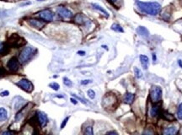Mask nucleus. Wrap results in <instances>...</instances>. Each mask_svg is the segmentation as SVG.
Wrapping results in <instances>:
<instances>
[{"label": "nucleus", "mask_w": 182, "mask_h": 135, "mask_svg": "<svg viewBox=\"0 0 182 135\" xmlns=\"http://www.w3.org/2000/svg\"><path fill=\"white\" fill-rule=\"evenodd\" d=\"M137 8L142 11L149 15H157L161 10V5L157 2H142L136 1Z\"/></svg>", "instance_id": "f257e3e1"}, {"label": "nucleus", "mask_w": 182, "mask_h": 135, "mask_svg": "<svg viewBox=\"0 0 182 135\" xmlns=\"http://www.w3.org/2000/svg\"><path fill=\"white\" fill-rule=\"evenodd\" d=\"M37 52V50L35 49L32 47H24L23 51L20 52V57H19V61L20 63H25L29 60H30V58L33 57V55L35 54V52Z\"/></svg>", "instance_id": "f03ea898"}, {"label": "nucleus", "mask_w": 182, "mask_h": 135, "mask_svg": "<svg viewBox=\"0 0 182 135\" xmlns=\"http://www.w3.org/2000/svg\"><path fill=\"white\" fill-rule=\"evenodd\" d=\"M149 95H150L151 101L154 102V103H156V102L159 101L162 98V90L158 86H154L150 90Z\"/></svg>", "instance_id": "7ed1b4c3"}, {"label": "nucleus", "mask_w": 182, "mask_h": 135, "mask_svg": "<svg viewBox=\"0 0 182 135\" xmlns=\"http://www.w3.org/2000/svg\"><path fill=\"white\" fill-rule=\"evenodd\" d=\"M38 16L44 21H52L54 19V13L50 9H45L38 13Z\"/></svg>", "instance_id": "20e7f679"}, {"label": "nucleus", "mask_w": 182, "mask_h": 135, "mask_svg": "<svg viewBox=\"0 0 182 135\" xmlns=\"http://www.w3.org/2000/svg\"><path fill=\"white\" fill-rule=\"evenodd\" d=\"M58 15L60 17H62V19H65V20L71 19L73 15L71 10H69L68 9H67V8H65L63 6L58 7Z\"/></svg>", "instance_id": "39448f33"}, {"label": "nucleus", "mask_w": 182, "mask_h": 135, "mask_svg": "<svg viewBox=\"0 0 182 135\" xmlns=\"http://www.w3.org/2000/svg\"><path fill=\"white\" fill-rule=\"evenodd\" d=\"M17 85L20 86V88H22L24 90L27 91V92H30L33 90V85L32 83L26 79H22L21 80H20L18 83H17Z\"/></svg>", "instance_id": "423d86ee"}, {"label": "nucleus", "mask_w": 182, "mask_h": 135, "mask_svg": "<svg viewBox=\"0 0 182 135\" xmlns=\"http://www.w3.org/2000/svg\"><path fill=\"white\" fill-rule=\"evenodd\" d=\"M9 43L13 47H20L24 44V41L17 35H13L9 39Z\"/></svg>", "instance_id": "0eeeda50"}, {"label": "nucleus", "mask_w": 182, "mask_h": 135, "mask_svg": "<svg viewBox=\"0 0 182 135\" xmlns=\"http://www.w3.org/2000/svg\"><path fill=\"white\" fill-rule=\"evenodd\" d=\"M7 67L12 72L17 71L19 69V60L16 58H12L8 62Z\"/></svg>", "instance_id": "6e6552de"}, {"label": "nucleus", "mask_w": 182, "mask_h": 135, "mask_svg": "<svg viewBox=\"0 0 182 135\" xmlns=\"http://www.w3.org/2000/svg\"><path fill=\"white\" fill-rule=\"evenodd\" d=\"M74 20H75V22L78 23V24H79V25H86L90 24L89 20L87 19L85 15H83L82 14H78L75 16V19H74Z\"/></svg>", "instance_id": "1a4fd4ad"}, {"label": "nucleus", "mask_w": 182, "mask_h": 135, "mask_svg": "<svg viewBox=\"0 0 182 135\" xmlns=\"http://www.w3.org/2000/svg\"><path fill=\"white\" fill-rule=\"evenodd\" d=\"M37 117H38L39 123L41 127H45L48 123L47 116L42 111H37Z\"/></svg>", "instance_id": "9d476101"}, {"label": "nucleus", "mask_w": 182, "mask_h": 135, "mask_svg": "<svg viewBox=\"0 0 182 135\" xmlns=\"http://www.w3.org/2000/svg\"><path fill=\"white\" fill-rule=\"evenodd\" d=\"M28 22L30 25H32L33 27H35L37 29H41L45 25V21H42V20H37V19H30V20H28Z\"/></svg>", "instance_id": "9b49d317"}, {"label": "nucleus", "mask_w": 182, "mask_h": 135, "mask_svg": "<svg viewBox=\"0 0 182 135\" xmlns=\"http://www.w3.org/2000/svg\"><path fill=\"white\" fill-rule=\"evenodd\" d=\"M116 101V99L114 96H105L104 100H103V105L106 107H110L112 106L115 102Z\"/></svg>", "instance_id": "f8f14e48"}, {"label": "nucleus", "mask_w": 182, "mask_h": 135, "mask_svg": "<svg viewBox=\"0 0 182 135\" xmlns=\"http://www.w3.org/2000/svg\"><path fill=\"white\" fill-rule=\"evenodd\" d=\"M177 131H178L177 128L172 126V127H168V128H164L163 131V134L165 135H173L177 133Z\"/></svg>", "instance_id": "ddd939ff"}, {"label": "nucleus", "mask_w": 182, "mask_h": 135, "mask_svg": "<svg viewBox=\"0 0 182 135\" xmlns=\"http://www.w3.org/2000/svg\"><path fill=\"white\" fill-rule=\"evenodd\" d=\"M137 32L140 36L144 37H147L149 35L148 30H147L146 27H144V26H139V27L137 29Z\"/></svg>", "instance_id": "4468645a"}, {"label": "nucleus", "mask_w": 182, "mask_h": 135, "mask_svg": "<svg viewBox=\"0 0 182 135\" xmlns=\"http://www.w3.org/2000/svg\"><path fill=\"white\" fill-rule=\"evenodd\" d=\"M140 61H141V63L143 65V68L144 69H147V68H148V62H149L148 58L146 55H141L140 56Z\"/></svg>", "instance_id": "2eb2a0df"}, {"label": "nucleus", "mask_w": 182, "mask_h": 135, "mask_svg": "<svg viewBox=\"0 0 182 135\" xmlns=\"http://www.w3.org/2000/svg\"><path fill=\"white\" fill-rule=\"evenodd\" d=\"M134 98H135V96H134L133 94H132V93H127V94L125 96V97H124V102L130 105V104H132V103L133 102Z\"/></svg>", "instance_id": "dca6fc26"}, {"label": "nucleus", "mask_w": 182, "mask_h": 135, "mask_svg": "<svg viewBox=\"0 0 182 135\" xmlns=\"http://www.w3.org/2000/svg\"><path fill=\"white\" fill-rule=\"evenodd\" d=\"M160 113V107L158 106H154L152 108H151V111H150V114H151V117H158Z\"/></svg>", "instance_id": "f3484780"}, {"label": "nucleus", "mask_w": 182, "mask_h": 135, "mask_svg": "<svg viewBox=\"0 0 182 135\" xmlns=\"http://www.w3.org/2000/svg\"><path fill=\"white\" fill-rule=\"evenodd\" d=\"M8 118V112L5 108L0 107V122H3Z\"/></svg>", "instance_id": "a211bd4d"}, {"label": "nucleus", "mask_w": 182, "mask_h": 135, "mask_svg": "<svg viewBox=\"0 0 182 135\" xmlns=\"http://www.w3.org/2000/svg\"><path fill=\"white\" fill-rule=\"evenodd\" d=\"M92 6H93V8L94 9H97V10H99V12H101L106 17H108L109 16V14H108V12L106 10V9H104L101 6H99V4H96V3H93L92 4Z\"/></svg>", "instance_id": "6ab92c4d"}, {"label": "nucleus", "mask_w": 182, "mask_h": 135, "mask_svg": "<svg viewBox=\"0 0 182 135\" xmlns=\"http://www.w3.org/2000/svg\"><path fill=\"white\" fill-rule=\"evenodd\" d=\"M8 52H9V47L6 44H4V43L0 42V54L1 55H4Z\"/></svg>", "instance_id": "aec40b11"}, {"label": "nucleus", "mask_w": 182, "mask_h": 135, "mask_svg": "<svg viewBox=\"0 0 182 135\" xmlns=\"http://www.w3.org/2000/svg\"><path fill=\"white\" fill-rule=\"evenodd\" d=\"M111 29H112L113 31H117V32H123V31H124V30L122 29V27H121L120 25H118V24H114V25H112Z\"/></svg>", "instance_id": "412c9836"}, {"label": "nucleus", "mask_w": 182, "mask_h": 135, "mask_svg": "<svg viewBox=\"0 0 182 135\" xmlns=\"http://www.w3.org/2000/svg\"><path fill=\"white\" fill-rule=\"evenodd\" d=\"M177 117L182 120V103L180 104V106L178 107V110H177Z\"/></svg>", "instance_id": "4be33fe9"}, {"label": "nucleus", "mask_w": 182, "mask_h": 135, "mask_svg": "<svg viewBox=\"0 0 182 135\" xmlns=\"http://www.w3.org/2000/svg\"><path fill=\"white\" fill-rule=\"evenodd\" d=\"M85 134H88V135H93L94 134V132H93V128L89 126L85 128Z\"/></svg>", "instance_id": "5701e85b"}, {"label": "nucleus", "mask_w": 182, "mask_h": 135, "mask_svg": "<svg viewBox=\"0 0 182 135\" xmlns=\"http://www.w3.org/2000/svg\"><path fill=\"white\" fill-rule=\"evenodd\" d=\"M134 72H135V75H136V77H137V78H138V79H140V78L143 76V74H142L141 70H140L138 68H135V69H134Z\"/></svg>", "instance_id": "b1692460"}, {"label": "nucleus", "mask_w": 182, "mask_h": 135, "mask_svg": "<svg viewBox=\"0 0 182 135\" xmlns=\"http://www.w3.org/2000/svg\"><path fill=\"white\" fill-rule=\"evenodd\" d=\"M164 118L166 119V120H169V121H173L175 118H174V117L170 114V113H168V112H165L164 113Z\"/></svg>", "instance_id": "393cba45"}, {"label": "nucleus", "mask_w": 182, "mask_h": 135, "mask_svg": "<svg viewBox=\"0 0 182 135\" xmlns=\"http://www.w3.org/2000/svg\"><path fill=\"white\" fill-rule=\"evenodd\" d=\"M63 83H64V85L66 86H68V87L72 86V81L69 79H68V78H64L63 79Z\"/></svg>", "instance_id": "a878e982"}, {"label": "nucleus", "mask_w": 182, "mask_h": 135, "mask_svg": "<svg viewBox=\"0 0 182 135\" xmlns=\"http://www.w3.org/2000/svg\"><path fill=\"white\" fill-rule=\"evenodd\" d=\"M88 96H89V98L94 99L95 97V92L93 90H88Z\"/></svg>", "instance_id": "bb28decb"}, {"label": "nucleus", "mask_w": 182, "mask_h": 135, "mask_svg": "<svg viewBox=\"0 0 182 135\" xmlns=\"http://www.w3.org/2000/svg\"><path fill=\"white\" fill-rule=\"evenodd\" d=\"M50 87H51L55 90H58L60 88V86H59V85L58 83H51V84H50Z\"/></svg>", "instance_id": "cd10ccee"}, {"label": "nucleus", "mask_w": 182, "mask_h": 135, "mask_svg": "<svg viewBox=\"0 0 182 135\" xmlns=\"http://www.w3.org/2000/svg\"><path fill=\"white\" fill-rule=\"evenodd\" d=\"M68 119H69V117H66L64 120H63V122H62V125H61V128H63L64 127H65V125L67 124V123H68Z\"/></svg>", "instance_id": "c85d7f7f"}, {"label": "nucleus", "mask_w": 182, "mask_h": 135, "mask_svg": "<svg viewBox=\"0 0 182 135\" xmlns=\"http://www.w3.org/2000/svg\"><path fill=\"white\" fill-rule=\"evenodd\" d=\"M9 95V92L8 91V90H6V91H3V92H1L0 93V96H8Z\"/></svg>", "instance_id": "c756f323"}, {"label": "nucleus", "mask_w": 182, "mask_h": 135, "mask_svg": "<svg viewBox=\"0 0 182 135\" xmlns=\"http://www.w3.org/2000/svg\"><path fill=\"white\" fill-rule=\"evenodd\" d=\"M73 96H74V97H76V98L78 99V100H80V101H81L82 103H84V104H86V102H85V100H83L82 98H80V97H78V96H75V95H73Z\"/></svg>", "instance_id": "7c9ffc66"}, {"label": "nucleus", "mask_w": 182, "mask_h": 135, "mask_svg": "<svg viewBox=\"0 0 182 135\" xmlns=\"http://www.w3.org/2000/svg\"><path fill=\"white\" fill-rule=\"evenodd\" d=\"M89 83H91L90 80H83V81L81 82L82 85H88V84H89Z\"/></svg>", "instance_id": "2f4dec72"}, {"label": "nucleus", "mask_w": 182, "mask_h": 135, "mask_svg": "<svg viewBox=\"0 0 182 135\" xmlns=\"http://www.w3.org/2000/svg\"><path fill=\"white\" fill-rule=\"evenodd\" d=\"M78 54L80 55V56H85V52H84V51H78Z\"/></svg>", "instance_id": "473e14b6"}, {"label": "nucleus", "mask_w": 182, "mask_h": 135, "mask_svg": "<svg viewBox=\"0 0 182 135\" xmlns=\"http://www.w3.org/2000/svg\"><path fill=\"white\" fill-rule=\"evenodd\" d=\"M108 1H109L110 3H112V4H115V3H116L118 0H108Z\"/></svg>", "instance_id": "72a5a7b5"}, {"label": "nucleus", "mask_w": 182, "mask_h": 135, "mask_svg": "<svg viewBox=\"0 0 182 135\" xmlns=\"http://www.w3.org/2000/svg\"><path fill=\"white\" fill-rule=\"evenodd\" d=\"M71 101H72V103H73V104H75V105H76V104L78 103L77 100H75V99H73V98L71 99Z\"/></svg>", "instance_id": "f704fd0d"}, {"label": "nucleus", "mask_w": 182, "mask_h": 135, "mask_svg": "<svg viewBox=\"0 0 182 135\" xmlns=\"http://www.w3.org/2000/svg\"><path fill=\"white\" fill-rule=\"evenodd\" d=\"M153 59H154V62L157 60V57H156V55H155L154 53L153 54Z\"/></svg>", "instance_id": "c9c22d12"}, {"label": "nucleus", "mask_w": 182, "mask_h": 135, "mask_svg": "<svg viewBox=\"0 0 182 135\" xmlns=\"http://www.w3.org/2000/svg\"><path fill=\"white\" fill-rule=\"evenodd\" d=\"M12 134V132H4V133H3L2 134Z\"/></svg>", "instance_id": "e433bc0d"}, {"label": "nucleus", "mask_w": 182, "mask_h": 135, "mask_svg": "<svg viewBox=\"0 0 182 135\" xmlns=\"http://www.w3.org/2000/svg\"><path fill=\"white\" fill-rule=\"evenodd\" d=\"M3 74H4V70H3V69H0V76H1V75H3Z\"/></svg>", "instance_id": "4c0bfd02"}, {"label": "nucleus", "mask_w": 182, "mask_h": 135, "mask_svg": "<svg viewBox=\"0 0 182 135\" xmlns=\"http://www.w3.org/2000/svg\"><path fill=\"white\" fill-rule=\"evenodd\" d=\"M178 64L182 68V61L181 60H178Z\"/></svg>", "instance_id": "58836bf2"}, {"label": "nucleus", "mask_w": 182, "mask_h": 135, "mask_svg": "<svg viewBox=\"0 0 182 135\" xmlns=\"http://www.w3.org/2000/svg\"><path fill=\"white\" fill-rule=\"evenodd\" d=\"M108 134H117L116 132H109V133H107Z\"/></svg>", "instance_id": "ea45409f"}, {"label": "nucleus", "mask_w": 182, "mask_h": 135, "mask_svg": "<svg viewBox=\"0 0 182 135\" xmlns=\"http://www.w3.org/2000/svg\"><path fill=\"white\" fill-rule=\"evenodd\" d=\"M37 1H40V2H43V1H45V0H37Z\"/></svg>", "instance_id": "a19ab883"}]
</instances>
